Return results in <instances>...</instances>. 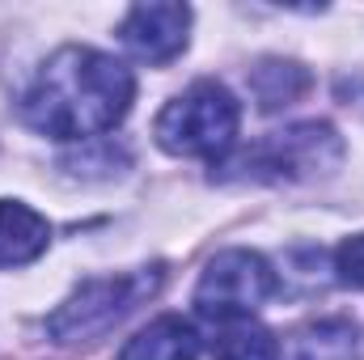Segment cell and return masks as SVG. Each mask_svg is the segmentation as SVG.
<instances>
[{
	"instance_id": "4",
	"label": "cell",
	"mask_w": 364,
	"mask_h": 360,
	"mask_svg": "<svg viewBox=\"0 0 364 360\" xmlns=\"http://www.w3.org/2000/svg\"><path fill=\"white\" fill-rule=\"evenodd\" d=\"M343 162V140L331 123H296L288 132H275L267 140H259L255 149L237 153L229 166V174L220 179H267V182H292V179H314V174H331Z\"/></svg>"
},
{
	"instance_id": "6",
	"label": "cell",
	"mask_w": 364,
	"mask_h": 360,
	"mask_svg": "<svg viewBox=\"0 0 364 360\" xmlns=\"http://www.w3.org/2000/svg\"><path fill=\"white\" fill-rule=\"evenodd\" d=\"M186 30H191L186 4H136V9H127L119 38L132 55H140L149 64H170L186 47Z\"/></svg>"
},
{
	"instance_id": "2",
	"label": "cell",
	"mask_w": 364,
	"mask_h": 360,
	"mask_svg": "<svg viewBox=\"0 0 364 360\" xmlns=\"http://www.w3.org/2000/svg\"><path fill=\"white\" fill-rule=\"evenodd\" d=\"M237 123H242V106L233 93L220 81H195L186 93L161 106L153 136L174 157H220L233 149Z\"/></svg>"
},
{
	"instance_id": "11",
	"label": "cell",
	"mask_w": 364,
	"mask_h": 360,
	"mask_svg": "<svg viewBox=\"0 0 364 360\" xmlns=\"http://www.w3.org/2000/svg\"><path fill=\"white\" fill-rule=\"evenodd\" d=\"M216 360H279V344L267 327L242 318V322H225V331L216 335Z\"/></svg>"
},
{
	"instance_id": "8",
	"label": "cell",
	"mask_w": 364,
	"mask_h": 360,
	"mask_svg": "<svg viewBox=\"0 0 364 360\" xmlns=\"http://www.w3.org/2000/svg\"><path fill=\"white\" fill-rule=\"evenodd\" d=\"M195 356H199V335H195V327L186 318H178V314L153 318L119 352V360H195Z\"/></svg>"
},
{
	"instance_id": "3",
	"label": "cell",
	"mask_w": 364,
	"mask_h": 360,
	"mask_svg": "<svg viewBox=\"0 0 364 360\" xmlns=\"http://www.w3.org/2000/svg\"><path fill=\"white\" fill-rule=\"evenodd\" d=\"M161 280H166L161 268L85 280V284L47 318V335H51L55 344H93V339H102L110 327H119L140 301H149V297L161 288Z\"/></svg>"
},
{
	"instance_id": "10",
	"label": "cell",
	"mask_w": 364,
	"mask_h": 360,
	"mask_svg": "<svg viewBox=\"0 0 364 360\" xmlns=\"http://www.w3.org/2000/svg\"><path fill=\"white\" fill-rule=\"evenodd\" d=\"M255 97H259V106L263 110H279V106H288V102H296L301 93L309 90V77H305V68L301 64H288V60H263L259 68H255Z\"/></svg>"
},
{
	"instance_id": "5",
	"label": "cell",
	"mask_w": 364,
	"mask_h": 360,
	"mask_svg": "<svg viewBox=\"0 0 364 360\" xmlns=\"http://www.w3.org/2000/svg\"><path fill=\"white\" fill-rule=\"evenodd\" d=\"M279 292V275L259 250H220L195 284V309L212 322H242Z\"/></svg>"
},
{
	"instance_id": "12",
	"label": "cell",
	"mask_w": 364,
	"mask_h": 360,
	"mask_svg": "<svg viewBox=\"0 0 364 360\" xmlns=\"http://www.w3.org/2000/svg\"><path fill=\"white\" fill-rule=\"evenodd\" d=\"M335 271H339L343 284L364 288V233L360 238H348V242L339 246V255H335Z\"/></svg>"
},
{
	"instance_id": "7",
	"label": "cell",
	"mask_w": 364,
	"mask_h": 360,
	"mask_svg": "<svg viewBox=\"0 0 364 360\" xmlns=\"http://www.w3.org/2000/svg\"><path fill=\"white\" fill-rule=\"evenodd\" d=\"M51 242L47 216H38L30 203L0 199V268H26L34 263Z\"/></svg>"
},
{
	"instance_id": "1",
	"label": "cell",
	"mask_w": 364,
	"mask_h": 360,
	"mask_svg": "<svg viewBox=\"0 0 364 360\" xmlns=\"http://www.w3.org/2000/svg\"><path fill=\"white\" fill-rule=\"evenodd\" d=\"M136 81L127 64L93 47H60L21 97V115L51 140H85L119 127L132 110Z\"/></svg>"
},
{
	"instance_id": "9",
	"label": "cell",
	"mask_w": 364,
	"mask_h": 360,
	"mask_svg": "<svg viewBox=\"0 0 364 360\" xmlns=\"http://www.w3.org/2000/svg\"><path fill=\"white\" fill-rule=\"evenodd\" d=\"M292 360H360V331L352 318H314L292 335Z\"/></svg>"
}]
</instances>
